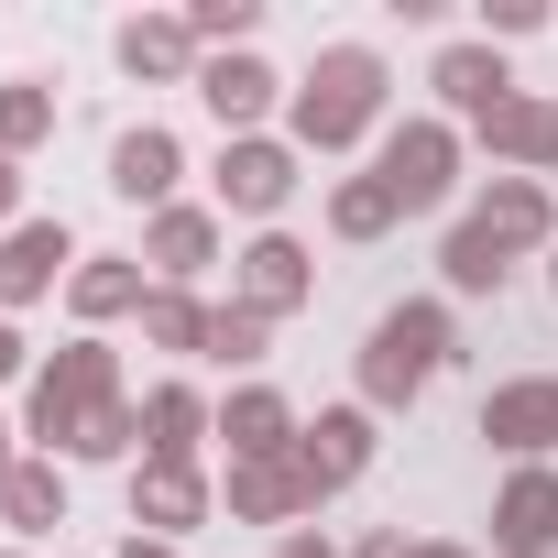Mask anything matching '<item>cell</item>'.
Segmentation results:
<instances>
[{
	"label": "cell",
	"instance_id": "cell-7",
	"mask_svg": "<svg viewBox=\"0 0 558 558\" xmlns=\"http://www.w3.org/2000/svg\"><path fill=\"white\" fill-rule=\"evenodd\" d=\"M373 449H384V416L351 395V405H318V416H307V438H296V471H307V493L329 504V493H351V482L373 471Z\"/></svg>",
	"mask_w": 558,
	"mask_h": 558
},
{
	"label": "cell",
	"instance_id": "cell-5",
	"mask_svg": "<svg viewBox=\"0 0 558 558\" xmlns=\"http://www.w3.org/2000/svg\"><path fill=\"white\" fill-rule=\"evenodd\" d=\"M296 186H307V154H296L286 132H241V143H219V165H208V208H219V219H252V230L286 219Z\"/></svg>",
	"mask_w": 558,
	"mask_h": 558
},
{
	"label": "cell",
	"instance_id": "cell-38",
	"mask_svg": "<svg viewBox=\"0 0 558 558\" xmlns=\"http://www.w3.org/2000/svg\"><path fill=\"white\" fill-rule=\"evenodd\" d=\"M405 558H471V547H449V536H416V547H405Z\"/></svg>",
	"mask_w": 558,
	"mask_h": 558
},
{
	"label": "cell",
	"instance_id": "cell-22",
	"mask_svg": "<svg viewBox=\"0 0 558 558\" xmlns=\"http://www.w3.org/2000/svg\"><path fill=\"white\" fill-rule=\"evenodd\" d=\"M219 438V405L186 384V373H165L154 395H143V460H197Z\"/></svg>",
	"mask_w": 558,
	"mask_h": 558
},
{
	"label": "cell",
	"instance_id": "cell-37",
	"mask_svg": "<svg viewBox=\"0 0 558 558\" xmlns=\"http://www.w3.org/2000/svg\"><path fill=\"white\" fill-rule=\"evenodd\" d=\"M12 460H23V427H12V416H0V482H12Z\"/></svg>",
	"mask_w": 558,
	"mask_h": 558
},
{
	"label": "cell",
	"instance_id": "cell-25",
	"mask_svg": "<svg viewBox=\"0 0 558 558\" xmlns=\"http://www.w3.org/2000/svg\"><path fill=\"white\" fill-rule=\"evenodd\" d=\"M438 286H449V296H504V286H514V263H504V252L460 219V230L438 241Z\"/></svg>",
	"mask_w": 558,
	"mask_h": 558
},
{
	"label": "cell",
	"instance_id": "cell-11",
	"mask_svg": "<svg viewBox=\"0 0 558 558\" xmlns=\"http://www.w3.org/2000/svg\"><path fill=\"white\" fill-rule=\"evenodd\" d=\"M219 252H230V219H219V208H186V197H175V208L143 219V274H154V286H186V296H197V274H208Z\"/></svg>",
	"mask_w": 558,
	"mask_h": 558
},
{
	"label": "cell",
	"instance_id": "cell-29",
	"mask_svg": "<svg viewBox=\"0 0 558 558\" xmlns=\"http://www.w3.org/2000/svg\"><path fill=\"white\" fill-rule=\"evenodd\" d=\"M263 351H274V318H252V307H230V296H219V307H208V362L252 373Z\"/></svg>",
	"mask_w": 558,
	"mask_h": 558
},
{
	"label": "cell",
	"instance_id": "cell-1",
	"mask_svg": "<svg viewBox=\"0 0 558 558\" xmlns=\"http://www.w3.org/2000/svg\"><path fill=\"white\" fill-rule=\"evenodd\" d=\"M384 110H395V66H384L373 45H318V66H307V77H296V99H286V143L318 165V154L373 143V132H384Z\"/></svg>",
	"mask_w": 558,
	"mask_h": 558
},
{
	"label": "cell",
	"instance_id": "cell-12",
	"mask_svg": "<svg viewBox=\"0 0 558 558\" xmlns=\"http://www.w3.org/2000/svg\"><path fill=\"white\" fill-rule=\"evenodd\" d=\"M471 230H482L504 263H525V252H558V197H547L536 175H493V186L471 197Z\"/></svg>",
	"mask_w": 558,
	"mask_h": 558
},
{
	"label": "cell",
	"instance_id": "cell-21",
	"mask_svg": "<svg viewBox=\"0 0 558 558\" xmlns=\"http://www.w3.org/2000/svg\"><path fill=\"white\" fill-rule=\"evenodd\" d=\"M296 438H307V416L274 395V384H241V395L219 405V449H230V460H296Z\"/></svg>",
	"mask_w": 558,
	"mask_h": 558
},
{
	"label": "cell",
	"instance_id": "cell-35",
	"mask_svg": "<svg viewBox=\"0 0 558 558\" xmlns=\"http://www.w3.org/2000/svg\"><path fill=\"white\" fill-rule=\"evenodd\" d=\"M110 558H186V547H175V536H143V525H132V536H121Z\"/></svg>",
	"mask_w": 558,
	"mask_h": 558
},
{
	"label": "cell",
	"instance_id": "cell-36",
	"mask_svg": "<svg viewBox=\"0 0 558 558\" xmlns=\"http://www.w3.org/2000/svg\"><path fill=\"white\" fill-rule=\"evenodd\" d=\"M405 547H416V536H395V525H373V536H362L351 558H405Z\"/></svg>",
	"mask_w": 558,
	"mask_h": 558
},
{
	"label": "cell",
	"instance_id": "cell-28",
	"mask_svg": "<svg viewBox=\"0 0 558 558\" xmlns=\"http://www.w3.org/2000/svg\"><path fill=\"white\" fill-rule=\"evenodd\" d=\"M186 34H197V56H252L263 0H186Z\"/></svg>",
	"mask_w": 558,
	"mask_h": 558
},
{
	"label": "cell",
	"instance_id": "cell-30",
	"mask_svg": "<svg viewBox=\"0 0 558 558\" xmlns=\"http://www.w3.org/2000/svg\"><path fill=\"white\" fill-rule=\"evenodd\" d=\"M66 460H143V405H132V395H121V405H99V416H88V438H77Z\"/></svg>",
	"mask_w": 558,
	"mask_h": 558
},
{
	"label": "cell",
	"instance_id": "cell-23",
	"mask_svg": "<svg viewBox=\"0 0 558 558\" xmlns=\"http://www.w3.org/2000/svg\"><path fill=\"white\" fill-rule=\"evenodd\" d=\"M0 525H12L23 547H45V536L66 525V460L23 449V460H12V482H0Z\"/></svg>",
	"mask_w": 558,
	"mask_h": 558
},
{
	"label": "cell",
	"instance_id": "cell-20",
	"mask_svg": "<svg viewBox=\"0 0 558 558\" xmlns=\"http://www.w3.org/2000/svg\"><path fill=\"white\" fill-rule=\"evenodd\" d=\"M143 296H154L143 252H88V263L66 274V307H77V329H88V340H110L121 318H143Z\"/></svg>",
	"mask_w": 558,
	"mask_h": 558
},
{
	"label": "cell",
	"instance_id": "cell-31",
	"mask_svg": "<svg viewBox=\"0 0 558 558\" xmlns=\"http://www.w3.org/2000/svg\"><path fill=\"white\" fill-rule=\"evenodd\" d=\"M547 34V0H482V45H525Z\"/></svg>",
	"mask_w": 558,
	"mask_h": 558
},
{
	"label": "cell",
	"instance_id": "cell-8",
	"mask_svg": "<svg viewBox=\"0 0 558 558\" xmlns=\"http://www.w3.org/2000/svg\"><path fill=\"white\" fill-rule=\"evenodd\" d=\"M77 263H88V252H77V230H66V219H23V230H0V318L45 307Z\"/></svg>",
	"mask_w": 558,
	"mask_h": 558
},
{
	"label": "cell",
	"instance_id": "cell-15",
	"mask_svg": "<svg viewBox=\"0 0 558 558\" xmlns=\"http://www.w3.org/2000/svg\"><path fill=\"white\" fill-rule=\"evenodd\" d=\"M482 438H493L504 460H547V449H558V373L493 384V395H482Z\"/></svg>",
	"mask_w": 558,
	"mask_h": 558
},
{
	"label": "cell",
	"instance_id": "cell-13",
	"mask_svg": "<svg viewBox=\"0 0 558 558\" xmlns=\"http://www.w3.org/2000/svg\"><path fill=\"white\" fill-rule=\"evenodd\" d=\"M208 514H219V482L197 460H132V525L143 536H175L186 547V525H208Z\"/></svg>",
	"mask_w": 558,
	"mask_h": 558
},
{
	"label": "cell",
	"instance_id": "cell-10",
	"mask_svg": "<svg viewBox=\"0 0 558 558\" xmlns=\"http://www.w3.org/2000/svg\"><path fill=\"white\" fill-rule=\"evenodd\" d=\"M427 88H438V121H493L504 99H514V66H504V45H482V34H460V45H438L427 56Z\"/></svg>",
	"mask_w": 558,
	"mask_h": 558
},
{
	"label": "cell",
	"instance_id": "cell-9",
	"mask_svg": "<svg viewBox=\"0 0 558 558\" xmlns=\"http://www.w3.org/2000/svg\"><path fill=\"white\" fill-rule=\"evenodd\" d=\"M296 99V77H274L263 56H208L197 66V110L219 121V143H241V132H274V110Z\"/></svg>",
	"mask_w": 558,
	"mask_h": 558
},
{
	"label": "cell",
	"instance_id": "cell-4",
	"mask_svg": "<svg viewBox=\"0 0 558 558\" xmlns=\"http://www.w3.org/2000/svg\"><path fill=\"white\" fill-rule=\"evenodd\" d=\"M460 154H471V132H460V121H438V110H416V121H384L373 175L395 186V208H405V219H427V208H449V197H460Z\"/></svg>",
	"mask_w": 558,
	"mask_h": 558
},
{
	"label": "cell",
	"instance_id": "cell-39",
	"mask_svg": "<svg viewBox=\"0 0 558 558\" xmlns=\"http://www.w3.org/2000/svg\"><path fill=\"white\" fill-rule=\"evenodd\" d=\"M0 558H34V547H0Z\"/></svg>",
	"mask_w": 558,
	"mask_h": 558
},
{
	"label": "cell",
	"instance_id": "cell-34",
	"mask_svg": "<svg viewBox=\"0 0 558 558\" xmlns=\"http://www.w3.org/2000/svg\"><path fill=\"white\" fill-rule=\"evenodd\" d=\"M274 558H340V547H329L318 525H296V536H274Z\"/></svg>",
	"mask_w": 558,
	"mask_h": 558
},
{
	"label": "cell",
	"instance_id": "cell-27",
	"mask_svg": "<svg viewBox=\"0 0 558 558\" xmlns=\"http://www.w3.org/2000/svg\"><path fill=\"white\" fill-rule=\"evenodd\" d=\"M395 219H405V208H395L384 175H340V186H329V241H384Z\"/></svg>",
	"mask_w": 558,
	"mask_h": 558
},
{
	"label": "cell",
	"instance_id": "cell-26",
	"mask_svg": "<svg viewBox=\"0 0 558 558\" xmlns=\"http://www.w3.org/2000/svg\"><path fill=\"white\" fill-rule=\"evenodd\" d=\"M45 143H56V88H45V77H0V154L23 165V154H45Z\"/></svg>",
	"mask_w": 558,
	"mask_h": 558
},
{
	"label": "cell",
	"instance_id": "cell-3",
	"mask_svg": "<svg viewBox=\"0 0 558 558\" xmlns=\"http://www.w3.org/2000/svg\"><path fill=\"white\" fill-rule=\"evenodd\" d=\"M99 405H121V351L110 340H66L56 362H34V384H23V449H45V460H66L77 438H88V416Z\"/></svg>",
	"mask_w": 558,
	"mask_h": 558
},
{
	"label": "cell",
	"instance_id": "cell-2",
	"mask_svg": "<svg viewBox=\"0 0 558 558\" xmlns=\"http://www.w3.org/2000/svg\"><path fill=\"white\" fill-rule=\"evenodd\" d=\"M449 362H460L449 307H438V296H405V307H384V318H373V340H362V405H373V416H405Z\"/></svg>",
	"mask_w": 558,
	"mask_h": 558
},
{
	"label": "cell",
	"instance_id": "cell-16",
	"mask_svg": "<svg viewBox=\"0 0 558 558\" xmlns=\"http://www.w3.org/2000/svg\"><path fill=\"white\" fill-rule=\"evenodd\" d=\"M219 504H230V525H274V536H296V525L318 514V493H307L296 460H230Z\"/></svg>",
	"mask_w": 558,
	"mask_h": 558
},
{
	"label": "cell",
	"instance_id": "cell-19",
	"mask_svg": "<svg viewBox=\"0 0 558 558\" xmlns=\"http://www.w3.org/2000/svg\"><path fill=\"white\" fill-rule=\"evenodd\" d=\"M471 143L504 165V175H536L547 186V165H558V99H536V88H514L493 121H471Z\"/></svg>",
	"mask_w": 558,
	"mask_h": 558
},
{
	"label": "cell",
	"instance_id": "cell-14",
	"mask_svg": "<svg viewBox=\"0 0 558 558\" xmlns=\"http://www.w3.org/2000/svg\"><path fill=\"white\" fill-rule=\"evenodd\" d=\"M493 558H558V471L514 460V482L493 493Z\"/></svg>",
	"mask_w": 558,
	"mask_h": 558
},
{
	"label": "cell",
	"instance_id": "cell-18",
	"mask_svg": "<svg viewBox=\"0 0 558 558\" xmlns=\"http://www.w3.org/2000/svg\"><path fill=\"white\" fill-rule=\"evenodd\" d=\"M175 186H186V143H175L165 121H132V132L110 143V197H132V208L154 219V208H175Z\"/></svg>",
	"mask_w": 558,
	"mask_h": 558
},
{
	"label": "cell",
	"instance_id": "cell-40",
	"mask_svg": "<svg viewBox=\"0 0 558 558\" xmlns=\"http://www.w3.org/2000/svg\"><path fill=\"white\" fill-rule=\"evenodd\" d=\"M547 286H558V263H547Z\"/></svg>",
	"mask_w": 558,
	"mask_h": 558
},
{
	"label": "cell",
	"instance_id": "cell-32",
	"mask_svg": "<svg viewBox=\"0 0 558 558\" xmlns=\"http://www.w3.org/2000/svg\"><path fill=\"white\" fill-rule=\"evenodd\" d=\"M0 384H34V351H23V329L0 318Z\"/></svg>",
	"mask_w": 558,
	"mask_h": 558
},
{
	"label": "cell",
	"instance_id": "cell-24",
	"mask_svg": "<svg viewBox=\"0 0 558 558\" xmlns=\"http://www.w3.org/2000/svg\"><path fill=\"white\" fill-rule=\"evenodd\" d=\"M132 329H143V351H165V362H208V296H186V286H154Z\"/></svg>",
	"mask_w": 558,
	"mask_h": 558
},
{
	"label": "cell",
	"instance_id": "cell-33",
	"mask_svg": "<svg viewBox=\"0 0 558 558\" xmlns=\"http://www.w3.org/2000/svg\"><path fill=\"white\" fill-rule=\"evenodd\" d=\"M0 230H23V165L0 154Z\"/></svg>",
	"mask_w": 558,
	"mask_h": 558
},
{
	"label": "cell",
	"instance_id": "cell-17",
	"mask_svg": "<svg viewBox=\"0 0 558 558\" xmlns=\"http://www.w3.org/2000/svg\"><path fill=\"white\" fill-rule=\"evenodd\" d=\"M110 56H121V77H143V88H197V34H186V12H132L121 34H110Z\"/></svg>",
	"mask_w": 558,
	"mask_h": 558
},
{
	"label": "cell",
	"instance_id": "cell-6",
	"mask_svg": "<svg viewBox=\"0 0 558 558\" xmlns=\"http://www.w3.org/2000/svg\"><path fill=\"white\" fill-rule=\"evenodd\" d=\"M230 307H252V318L318 307V252H307L296 230H252V241L230 252Z\"/></svg>",
	"mask_w": 558,
	"mask_h": 558
}]
</instances>
